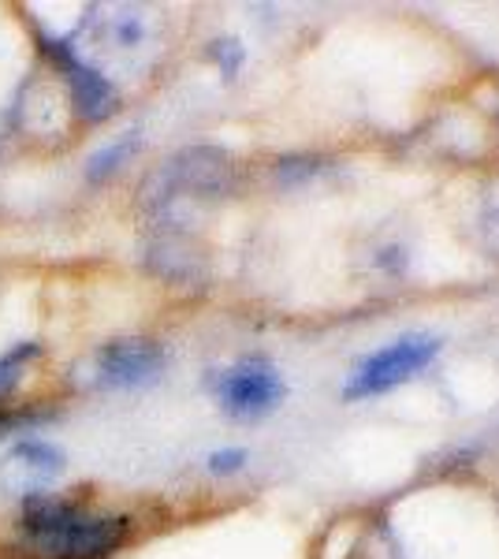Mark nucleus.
<instances>
[{"label":"nucleus","mask_w":499,"mask_h":559,"mask_svg":"<svg viewBox=\"0 0 499 559\" xmlns=\"http://www.w3.org/2000/svg\"><path fill=\"white\" fill-rule=\"evenodd\" d=\"M165 373V347L153 340H116L94 355V384L142 388Z\"/></svg>","instance_id":"obj_5"},{"label":"nucleus","mask_w":499,"mask_h":559,"mask_svg":"<svg viewBox=\"0 0 499 559\" xmlns=\"http://www.w3.org/2000/svg\"><path fill=\"white\" fill-rule=\"evenodd\" d=\"M139 150V131H127L123 139H116V142H108L105 150H97L94 157L86 160V176L90 179H108L116 173V168L123 165L131 153Z\"/></svg>","instance_id":"obj_8"},{"label":"nucleus","mask_w":499,"mask_h":559,"mask_svg":"<svg viewBox=\"0 0 499 559\" xmlns=\"http://www.w3.org/2000/svg\"><path fill=\"white\" fill-rule=\"evenodd\" d=\"M213 57L221 60V64H224V71H228V75H231L235 68L242 64V49H239V45H235V41H216Z\"/></svg>","instance_id":"obj_11"},{"label":"nucleus","mask_w":499,"mask_h":559,"mask_svg":"<svg viewBox=\"0 0 499 559\" xmlns=\"http://www.w3.org/2000/svg\"><path fill=\"white\" fill-rule=\"evenodd\" d=\"M63 474V452L45 440H23L0 463V481L15 496H38V489L52 485Z\"/></svg>","instance_id":"obj_7"},{"label":"nucleus","mask_w":499,"mask_h":559,"mask_svg":"<svg viewBox=\"0 0 499 559\" xmlns=\"http://www.w3.org/2000/svg\"><path fill=\"white\" fill-rule=\"evenodd\" d=\"M231 187V160L221 150L194 146L171 157L165 168L146 183L153 205H168L179 194H221Z\"/></svg>","instance_id":"obj_3"},{"label":"nucleus","mask_w":499,"mask_h":559,"mask_svg":"<svg viewBox=\"0 0 499 559\" xmlns=\"http://www.w3.org/2000/svg\"><path fill=\"white\" fill-rule=\"evenodd\" d=\"M242 463H247V452H242V448H228V452L209 455V471L213 474H235V471H242Z\"/></svg>","instance_id":"obj_10"},{"label":"nucleus","mask_w":499,"mask_h":559,"mask_svg":"<svg viewBox=\"0 0 499 559\" xmlns=\"http://www.w3.org/2000/svg\"><path fill=\"white\" fill-rule=\"evenodd\" d=\"M38 344H20V347H12V350H4L0 355V395L4 392H12L15 384H20V377H23V369L38 358Z\"/></svg>","instance_id":"obj_9"},{"label":"nucleus","mask_w":499,"mask_h":559,"mask_svg":"<svg viewBox=\"0 0 499 559\" xmlns=\"http://www.w3.org/2000/svg\"><path fill=\"white\" fill-rule=\"evenodd\" d=\"M485 231L492 236V242H499V198H492V205L485 213Z\"/></svg>","instance_id":"obj_12"},{"label":"nucleus","mask_w":499,"mask_h":559,"mask_svg":"<svg viewBox=\"0 0 499 559\" xmlns=\"http://www.w3.org/2000/svg\"><path fill=\"white\" fill-rule=\"evenodd\" d=\"M45 49H49V57L57 60V68L63 71V79H68L71 102H75V112L83 116V120L97 123V120H105V116H112L116 90L102 71L90 68L86 60H79V52L71 49V41L45 38Z\"/></svg>","instance_id":"obj_6"},{"label":"nucleus","mask_w":499,"mask_h":559,"mask_svg":"<svg viewBox=\"0 0 499 559\" xmlns=\"http://www.w3.org/2000/svg\"><path fill=\"white\" fill-rule=\"evenodd\" d=\"M127 534L131 522L123 515H97L49 496H34L23 515V545L38 559H105Z\"/></svg>","instance_id":"obj_1"},{"label":"nucleus","mask_w":499,"mask_h":559,"mask_svg":"<svg viewBox=\"0 0 499 559\" xmlns=\"http://www.w3.org/2000/svg\"><path fill=\"white\" fill-rule=\"evenodd\" d=\"M440 355V340L437 336H403L395 344L373 350L369 358H361L358 369L351 373L343 395L347 400H366V395L392 392V388L414 381L432 358Z\"/></svg>","instance_id":"obj_2"},{"label":"nucleus","mask_w":499,"mask_h":559,"mask_svg":"<svg viewBox=\"0 0 499 559\" xmlns=\"http://www.w3.org/2000/svg\"><path fill=\"white\" fill-rule=\"evenodd\" d=\"M213 392L231 418H261V414L280 407L287 384L269 358H242V362L213 377Z\"/></svg>","instance_id":"obj_4"}]
</instances>
